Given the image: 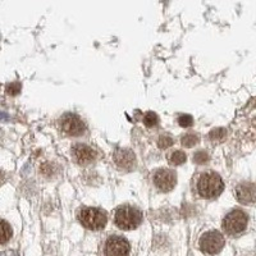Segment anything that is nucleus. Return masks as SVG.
<instances>
[{
  "mask_svg": "<svg viewBox=\"0 0 256 256\" xmlns=\"http://www.w3.org/2000/svg\"><path fill=\"white\" fill-rule=\"evenodd\" d=\"M247 223H249V218H247L246 213L240 209H236L224 217L222 226L227 235L238 236L246 231Z\"/></svg>",
  "mask_w": 256,
  "mask_h": 256,
  "instance_id": "4",
  "label": "nucleus"
},
{
  "mask_svg": "<svg viewBox=\"0 0 256 256\" xmlns=\"http://www.w3.org/2000/svg\"><path fill=\"white\" fill-rule=\"evenodd\" d=\"M59 126L67 136H81L86 131L85 122L74 113L64 114L59 121Z\"/></svg>",
  "mask_w": 256,
  "mask_h": 256,
  "instance_id": "6",
  "label": "nucleus"
},
{
  "mask_svg": "<svg viewBox=\"0 0 256 256\" xmlns=\"http://www.w3.org/2000/svg\"><path fill=\"white\" fill-rule=\"evenodd\" d=\"M78 220L86 229L100 231L107 226L108 215L105 211L99 209V207L86 206L79 209Z\"/></svg>",
  "mask_w": 256,
  "mask_h": 256,
  "instance_id": "3",
  "label": "nucleus"
},
{
  "mask_svg": "<svg viewBox=\"0 0 256 256\" xmlns=\"http://www.w3.org/2000/svg\"><path fill=\"white\" fill-rule=\"evenodd\" d=\"M198 245H200L202 253L207 254V255H215L223 250L226 241L220 232L209 231L201 236Z\"/></svg>",
  "mask_w": 256,
  "mask_h": 256,
  "instance_id": "5",
  "label": "nucleus"
},
{
  "mask_svg": "<svg viewBox=\"0 0 256 256\" xmlns=\"http://www.w3.org/2000/svg\"><path fill=\"white\" fill-rule=\"evenodd\" d=\"M114 163L119 169L131 172L136 168V156L128 149H117L113 155Z\"/></svg>",
  "mask_w": 256,
  "mask_h": 256,
  "instance_id": "10",
  "label": "nucleus"
},
{
  "mask_svg": "<svg viewBox=\"0 0 256 256\" xmlns=\"http://www.w3.org/2000/svg\"><path fill=\"white\" fill-rule=\"evenodd\" d=\"M154 183L160 191L169 192L177 183V176L171 169H158L154 173Z\"/></svg>",
  "mask_w": 256,
  "mask_h": 256,
  "instance_id": "8",
  "label": "nucleus"
},
{
  "mask_svg": "<svg viewBox=\"0 0 256 256\" xmlns=\"http://www.w3.org/2000/svg\"><path fill=\"white\" fill-rule=\"evenodd\" d=\"M72 156H73L77 164L86 167V165L92 164L95 162L96 151L86 143H76L72 147Z\"/></svg>",
  "mask_w": 256,
  "mask_h": 256,
  "instance_id": "9",
  "label": "nucleus"
},
{
  "mask_svg": "<svg viewBox=\"0 0 256 256\" xmlns=\"http://www.w3.org/2000/svg\"><path fill=\"white\" fill-rule=\"evenodd\" d=\"M129 251V242L121 236H110L105 242V256H128Z\"/></svg>",
  "mask_w": 256,
  "mask_h": 256,
  "instance_id": "7",
  "label": "nucleus"
},
{
  "mask_svg": "<svg viewBox=\"0 0 256 256\" xmlns=\"http://www.w3.org/2000/svg\"><path fill=\"white\" fill-rule=\"evenodd\" d=\"M178 123L181 127H191L193 125V118L190 114H182L178 117Z\"/></svg>",
  "mask_w": 256,
  "mask_h": 256,
  "instance_id": "18",
  "label": "nucleus"
},
{
  "mask_svg": "<svg viewBox=\"0 0 256 256\" xmlns=\"http://www.w3.org/2000/svg\"><path fill=\"white\" fill-rule=\"evenodd\" d=\"M173 145V138L169 136V134H163L159 137L158 141V146L159 149H168Z\"/></svg>",
  "mask_w": 256,
  "mask_h": 256,
  "instance_id": "17",
  "label": "nucleus"
},
{
  "mask_svg": "<svg viewBox=\"0 0 256 256\" xmlns=\"http://www.w3.org/2000/svg\"><path fill=\"white\" fill-rule=\"evenodd\" d=\"M197 193L204 198H214L219 196L224 190V183L215 172H204L200 174L196 183Z\"/></svg>",
  "mask_w": 256,
  "mask_h": 256,
  "instance_id": "1",
  "label": "nucleus"
},
{
  "mask_svg": "<svg viewBox=\"0 0 256 256\" xmlns=\"http://www.w3.org/2000/svg\"><path fill=\"white\" fill-rule=\"evenodd\" d=\"M158 122L159 117L156 116V113H154V112H147V113H145V116H143V123H145L146 127H154V126L158 125Z\"/></svg>",
  "mask_w": 256,
  "mask_h": 256,
  "instance_id": "16",
  "label": "nucleus"
},
{
  "mask_svg": "<svg viewBox=\"0 0 256 256\" xmlns=\"http://www.w3.org/2000/svg\"><path fill=\"white\" fill-rule=\"evenodd\" d=\"M1 178H3V174H1V172H0V181H1Z\"/></svg>",
  "mask_w": 256,
  "mask_h": 256,
  "instance_id": "21",
  "label": "nucleus"
},
{
  "mask_svg": "<svg viewBox=\"0 0 256 256\" xmlns=\"http://www.w3.org/2000/svg\"><path fill=\"white\" fill-rule=\"evenodd\" d=\"M198 141H200V137L196 133H187L185 137H182L181 142H182V146L192 147L198 143Z\"/></svg>",
  "mask_w": 256,
  "mask_h": 256,
  "instance_id": "14",
  "label": "nucleus"
},
{
  "mask_svg": "<svg viewBox=\"0 0 256 256\" xmlns=\"http://www.w3.org/2000/svg\"><path fill=\"white\" fill-rule=\"evenodd\" d=\"M207 160H209V155H207V153H205V151H198V153H196L195 155H193V162H195L196 164H205Z\"/></svg>",
  "mask_w": 256,
  "mask_h": 256,
  "instance_id": "20",
  "label": "nucleus"
},
{
  "mask_svg": "<svg viewBox=\"0 0 256 256\" xmlns=\"http://www.w3.org/2000/svg\"><path fill=\"white\" fill-rule=\"evenodd\" d=\"M226 136L227 131L224 128H215V129H213V131L209 133V137H210V140L213 141V142H220V141H223L226 138Z\"/></svg>",
  "mask_w": 256,
  "mask_h": 256,
  "instance_id": "15",
  "label": "nucleus"
},
{
  "mask_svg": "<svg viewBox=\"0 0 256 256\" xmlns=\"http://www.w3.org/2000/svg\"><path fill=\"white\" fill-rule=\"evenodd\" d=\"M10 237H12V228H10L9 223L0 219V245L6 244Z\"/></svg>",
  "mask_w": 256,
  "mask_h": 256,
  "instance_id": "12",
  "label": "nucleus"
},
{
  "mask_svg": "<svg viewBox=\"0 0 256 256\" xmlns=\"http://www.w3.org/2000/svg\"><path fill=\"white\" fill-rule=\"evenodd\" d=\"M186 154L183 153V151H180V150H178V151H173V153H171L168 155V162L173 165L183 164V163L186 162Z\"/></svg>",
  "mask_w": 256,
  "mask_h": 256,
  "instance_id": "13",
  "label": "nucleus"
},
{
  "mask_svg": "<svg viewBox=\"0 0 256 256\" xmlns=\"http://www.w3.org/2000/svg\"><path fill=\"white\" fill-rule=\"evenodd\" d=\"M22 90V86L19 82H12L9 83V85L6 86V94L8 95H12V96H14V95H18L19 92H21Z\"/></svg>",
  "mask_w": 256,
  "mask_h": 256,
  "instance_id": "19",
  "label": "nucleus"
},
{
  "mask_svg": "<svg viewBox=\"0 0 256 256\" xmlns=\"http://www.w3.org/2000/svg\"><path fill=\"white\" fill-rule=\"evenodd\" d=\"M236 198L241 204H254L255 201V185L251 182L240 183L235 189Z\"/></svg>",
  "mask_w": 256,
  "mask_h": 256,
  "instance_id": "11",
  "label": "nucleus"
},
{
  "mask_svg": "<svg viewBox=\"0 0 256 256\" xmlns=\"http://www.w3.org/2000/svg\"><path fill=\"white\" fill-rule=\"evenodd\" d=\"M142 222V213L140 209L132 205H122L119 206L114 214V223L119 229L132 231L137 228Z\"/></svg>",
  "mask_w": 256,
  "mask_h": 256,
  "instance_id": "2",
  "label": "nucleus"
}]
</instances>
